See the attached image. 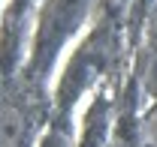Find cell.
<instances>
[{
    "instance_id": "6da1fadb",
    "label": "cell",
    "mask_w": 157,
    "mask_h": 147,
    "mask_svg": "<svg viewBox=\"0 0 157 147\" xmlns=\"http://www.w3.org/2000/svg\"><path fill=\"white\" fill-rule=\"evenodd\" d=\"M24 132H27V120L21 108L0 105V147H21Z\"/></svg>"
},
{
    "instance_id": "7a4b0ae2",
    "label": "cell",
    "mask_w": 157,
    "mask_h": 147,
    "mask_svg": "<svg viewBox=\"0 0 157 147\" xmlns=\"http://www.w3.org/2000/svg\"><path fill=\"white\" fill-rule=\"evenodd\" d=\"M0 105H6V102H3V78H0Z\"/></svg>"
}]
</instances>
